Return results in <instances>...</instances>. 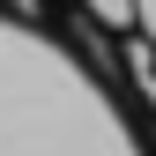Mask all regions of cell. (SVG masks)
<instances>
[{
  "label": "cell",
  "instance_id": "obj_1",
  "mask_svg": "<svg viewBox=\"0 0 156 156\" xmlns=\"http://www.w3.org/2000/svg\"><path fill=\"white\" fill-rule=\"evenodd\" d=\"M82 8H89L104 30H134V0H82Z\"/></svg>",
  "mask_w": 156,
  "mask_h": 156
},
{
  "label": "cell",
  "instance_id": "obj_2",
  "mask_svg": "<svg viewBox=\"0 0 156 156\" xmlns=\"http://www.w3.org/2000/svg\"><path fill=\"white\" fill-rule=\"evenodd\" d=\"M134 30H141L149 45H156V0H134Z\"/></svg>",
  "mask_w": 156,
  "mask_h": 156
}]
</instances>
